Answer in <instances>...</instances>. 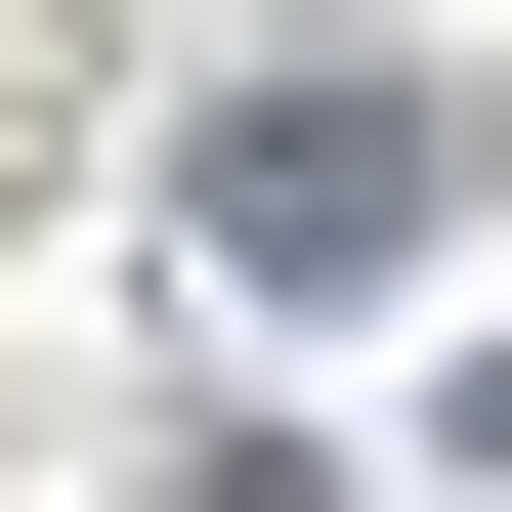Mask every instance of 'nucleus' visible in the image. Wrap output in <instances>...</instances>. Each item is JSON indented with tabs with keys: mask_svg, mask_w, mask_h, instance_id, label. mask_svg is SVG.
Instances as JSON below:
<instances>
[{
	"mask_svg": "<svg viewBox=\"0 0 512 512\" xmlns=\"http://www.w3.org/2000/svg\"><path fill=\"white\" fill-rule=\"evenodd\" d=\"M384 256H427V128H384V86L214 128V299H384Z\"/></svg>",
	"mask_w": 512,
	"mask_h": 512,
	"instance_id": "obj_1",
	"label": "nucleus"
}]
</instances>
